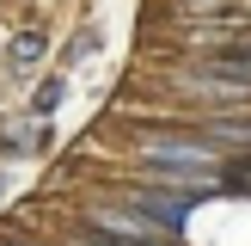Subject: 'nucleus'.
I'll use <instances>...</instances> for the list:
<instances>
[{
  "label": "nucleus",
  "mask_w": 251,
  "mask_h": 246,
  "mask_svg": "<svg viewBox=\"0 0 251 246\" xmlns=\"http://www.w3.org/2000/svg\"><path fill=\"white\" fill-rule=\"evenodd\" d=\"M190 209H196V191H178V184H147V191H135V215H147L159 234H178L184 221H190Z\"/></svg>",
  "instance_id": "obj_1"
},
{
  "label": "nucleus",
  "mask_w": 251,
  "mask_h": 246,
  "mask_svg": "<svg viewBox=\"0 0 251 246\" xmlns=\"http://www.w3.org/2000/svg\"><path fill=\"white\" fill-rule=\"evenodd\" d=\"M92 228L98 234H117V240H135V246H159V240H166V234H159L147 215H135V209H92Z\"/></svg>",
  "instance_id": "obj_2"
},
{
  "label": "nucleus",
  "mask_w": 251,
  "mask_h": 246,
  "mask_svg": "<svg viewBox=\"0 0 251 246\" xmlns=\"http://www.w3.org/2000/svg\"><path fill=\"white\" fill-rule=\"evenodd\" d=\"M6 62H12V74H31L37 62H43V31H19L12 49H6Z\"/></svg>",
  "instance_id": "obj_3"
},
{
  "label": "nucleus",
  "mask_w": 251,
  "mask_h": 246,
  "mask_svg": "<svg viewBox=\"0 0 251 246\" xmlns=\"http://www.w3.org/2000/svg\"><path fill=\"white\" fill-rule=\"evenodd\" d=\"M202 142H251V123H233V117H215L202 129Z\"/></svg>",
  "instance_id": "obj_4"
},
{
  "label": "nucleus",
  "mask_w": 251,
  "mask_h": 246,
  "mask_svg": "<svg viewBox=\"0 0 251 246\" xmlns=\"http://www.w3.org/2000/svg\"><path fill=\"white\" fill-rule=\"evenodd\" d=\"M61 92H68V80H61V74H55V80H43V86H37V98H31V111H37V117H49V111L61 105Z\"/></svg>",
  "instance_id": "obj_5"
}]
</instances>
